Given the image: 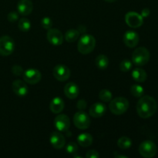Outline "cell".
I'll return each mask as SVG.
<instances>
[{"label": "cell", "mask_w": 158, "mask_h": 158, "mask_svg": "<svg viewBox=\"0 0 158 158\" xmlns=\"http://www.w3.org/2000/svg\"><path fill=\"white\" fill-rule=\"evenodd\" d=\"M123 43L127 47L134 48L139 43V35L136 32L132 30L127 31L123 35Z\"/></svg>", "instance_id": "cell-14"}, {"label": "cell", "mask_w": 158, "mask_h": 158, "mask_svg": "<svg viewBox=\"0 0 158 158\" xmlns=\"http://www.w3.org/2000/svg\"><path fill=\"white\" fill-rule=\"evenodd\" d=\"M18 27L22 32H28L31 29L30 21L26 18H21L19 20Z\"/></svg>", "instance_id": "cell-25"}, {"label": "cell", "mask_w": 158, "mask_h": 158, "mask_svg": "<svg viewBox=\"0 0 158 158\" xmlns=\"http://www.w3.org/2000/svg\"><path fill=\"white\" fill-rule=\"evenodd\" d=\"M131 93L134 97L140 98L144 94V89L140 85L134 84L131 87Z\"/></svg>", "instance_id": "cell-26"}, {"label": "cell", "mask_w": 158, "mask_h": 158, "mask_svg": "<svg viewBox=\"0 0 158 158\" xmlns=\"http://www.w3.org/2000/svg\"><path fill=\"white\" fill-rule=\"evenodd\" d=\"M106 105L103 103L97 102V103H94V104L90 106V108H89V116H91L92 117L98 118V117H103L105 114V113H106Z\"/></svg>", "instance_id": "cell-15"}, {"label": "cell", "mask_w": 158, "mask_h": 158, "mask_svg": "<svg viewBox=\"0 0 158 158\" xmlns=\"http://www.w3.org/2000/svg\"><path fill=\"white\" fill-rule=\"evenodd\" d=\"M99 98L103 102H106V103H108V102L110 101L113 98V94L109 89H103L102 90L100 91L99 93Z\"/></svg>", "instance_id": "cell-27"}, {"label": "cell", "mask_w": 158, "mask_h": 158, "mask_svg": "<svg viewBox=\"0 0 158 158\" xmlns=\"http://www.w3.org/2000/svg\"><path fill=\"white\" fill-rule=\"evenodd\" d=\"M150 14H151V11H150L149 9H148V8H145V9H143V10L141 11V16L143 17V18H147V17H148L150 15Z\"/></svg>", "instance_id": "cell-35"}, {"label": "cell", "mask_w": 158, "mask_h": 158, "mask_svg": "<svg viewBox=\"0 0 158 158\" xmlns=\"http://www.w3.org/2000/svg\"><path fill=\"white\" fill-rule=\"evenodd\" d=\"M73 123L78 129L86 130L90 126L91 120L89 116L83 111L76 113L73 117Z\"/></svg>", "instance_id": "cell-7"}, {"label": "cell", "mask_w": 158, "mask_h": 158, "mask_svg": "<svg viewBox=\"0 0 158 158\" xmlns=\"http://www.w3.org/2000/svg\"><path fill=\"white\" fill-rule=\"evenodd\" d=\"M80 31L76 29H70L66 32L64 35V39L68 43H73L77 41L80 36Z\"/></svg>", "instance_id": "cell-22"}, {"label": "cell", "mask_w": 158, "mask_h": 158, "mask_svg": "<svg viewBox=\"0 0 158 158\" xmlns=\"http://www.w3.org/2000/svg\"><path fill=\"white\" fill-rule=\"evenodd\" d=\"M50 143L56 149H62L64 148L66 140L60 132H52L50 136Z\"/></svg>", "instance_id": "cell-17"}, {"label": "cell", "mask_w": 158, "mask_h": 158, "mask_svg": "<svg viewBox=\"0 0 158 158\" xmlns=\"http://www.w3.org/2000/svg\"><path fill=\"white\" fill-rule=\"evenodd\" d=\"M109 59L106 56L100 54L96 58V66L100 69H105L109 66Z\"/></svg>", "instance_id": "cell-23"}, {"label": "cell", "mask_w": 158, "mask_h": 158, "mask_svg": "<svg viewBox=\"0 0 158 158\" xmlns=\"http://www.w3.org/2000/svg\"><path fill=\"white\" fill-rule=\"evenodd\" d=\"M129 108V101L123 97H116L110 101L109 109L115 115H122Z\"/></svg>", "instance_id": "cell-3"}, {"label": "cell", "mask_w": 158, "mask_h": 158, "mask_svg": "<svg viewBox=\"0 0 158 158\" xmlns=\"http://www.w3.org/2000/svg\"><path fill=\"white\" fill-rule=\"evenodd\" d=\"M64 94L66 97L69 99L73 100V99L77 98L80 94V89L79 86L76 84L75 83H68L66 86H64Z\"/></svg>", "instance_id": "cell-18"}, {"label": "cell", "mask_w": 158, "mask_h": 158, "mask_svg": "<svg viewBox=\"0 0 158 158\" xmlns=\"http://www.w3.org/2000/svg\"><path fill=\"white\" fill-rule=\"evenodd\" d=\"M15 42L12 37L3 35L0 38V55L8 56L14 52Z\"/></svg>", "instance_id": "cell-5"}, {"label": "cell", "mask_w": 158, "mask_h": 158, "mask_svg": "<svg viewBox=\"0 0 158 158\" xmlns=\"http://www.w3.org/2000/svg\"><path fill=\"white\" fill-rule=\"evenodd\" d=\"M77 142L80 146L88 148L93 143V137L88 133H82L77 137Z\"/></svg>", "instance_id": "cell-20"}, {"label": "cell", "mask_w": 158, "mask_h": 158, "mask_svg": "<svg viewBox=\"0 0 158 158\" xmlns=\"http://www.w3.org/2000/svg\"><path fill=\"white\" fill-rule=\"evenodd\" d=\"M131 76H132V78L138 83H143L148 78V74H147L146 71L139 67L135 68L132 71Z\"/></svg>", "instance_id": "cell-21"}, {"label": "cell", "mask_w": 158, "mask_h": 158, "mask_svg": "<svg viewBox=\"0 0 158 158\" xmlns=\"http://www.w3.org/2000/svg\"><path fill=\"white\" fill-rule=\"evenodd\" d=\"M117 146L120 149L126 150L132 146V140L127 137H122L117 140Z\"/></svg>", "instance_id": "cell-24"}, {"label": "cell", "mask_w": 158, "mask_h": 158, "mask_svg": "<svg viewBox=\"0 0 158 158\" xmlns=\"http://www.w3.org/2000/svg\"><path fill=\"white\" fill-rule=\"evenodd\" d=\"M23 80L28 84L34 85L38 83L42 79V74L38 69L31 68L23 72Z\"/></svg>", "instance_id": "cell-8"}, {"label": "cell", "mask_w": 158, "mask_h": 158, "mask_svg": "<svg viewBox=\"0 0 158 158\" xmlns=\"http://www.w3.org/2000/svg\"><path fill=\"white\" fill-rule=\"evenodd\" d=\"M115 157H124V158L127 157H126V156H123V155H117V154H115Z\"/></svg>", "instance_id": "cell-37"}, {"label": "cell", "mask_w": 158, "mask_h": 158, "mask_svg": "<svg viewBox=\"0 0 158 158\" xmlns=\"http://www.w3.org/2000/svg\"><path fill=\"white\" fill-rule=\"evenodd\" d=\"M41 26L43 29H49L52 26V20L49 17H44L41 20Z\"/></svg>", "instance_id": "cell-30"}, {"label": "cell", "mask_w": 158, "mask_h": 158, "mask_svg": "<svg viewBox=\"0 0 158 158\" xmlns=\"http://www.w3.org/2000/svg\"><path fill=\"white\" fill-rule=\"evenodd\" d=\"M65 106L64 101L60 97H55L52 99L49 104V109L53 114H58L63 110Z\"/></svg>", "instance_id": "cell-19"}, {"label": "cell", "mask_w": 158, "mask_h": 158, "mask_svg": "<svg viewBox=\"0 0 158 158\" xmlns=\"http://www.w3.org/2000/svg\"><path fill=\"white\" fill-rule=\"evenodd\" d=\"M157 110L156 100L150 96H142L137 103V112L139 117L143 119L152 117Z\"/></svg>", "instance_id": "cell-1"}, {"label": "cell", "mask_w": 158, "mask_h": 158, "mask_svg": "<svg viewBox=\"0 0 158 158\" xmlns=\"http://www.w3.org/2000/svg\"><path fill=\"white\" fill-rule=\"evenodd\" d=\"M86 158H99L100 157V154L95 150H90L88 151L86 154Z\"/></svg>", "instance_id": "cell-33"}, {"label": "cell", "mask_w": 158, "mask_h": 158, "mask_svg": "<svg viewBox=\"0 0 158 158\" xmlns=\"http://www.w3.org/2000/svg\"><path fill=\"white\" fill-rule=\"evenodd\" d=\"M66 151L68 154H74L78 151V145L74 142H70L66 147Z\"/></svg>", "instance_id": "cell-29"}, {"label": "cell", "mask_w": 158, "mask_h": 158, "mask_svg": "<svg viewBox=\"0 0 158 158\" xmlns=\"http://www.w3.org/2000/svg\"><path fill=\"white\" fill-rule=\"evenodd\" d=\"M133 66V63L131 60H127V59H125L123 60L121 63H120V71L123 73L129 72L131 69H132Z\"/></svg>", "instance_id": "cell-28"}, {"label": "cell", "mask_w": 158, "mask_h": 158, "mask_svg": "<svg viewBox=\"0 0 158 158\" xmlns=\"http://www.w3.org/2000/svg\"><path fill=\"white\" fill-rule=\"evenodd\" d=\"M46 39L50 44L58 46L63 44L64 36L60 30L57 29H49L46 33Z\"/></svg>", "instance_id": "cell-10"}, {"label": "cell", "mask_w": 158, "mask_h": 158, "mask_svg": "<svg viewBox=\"0 0 158 158\" xmlns=\"http://www.w3.org/2000/svg\"><path fill=\"white\" fill-rule=\"evenodd\" d=\"M54 126L60 132H66L70 127V120L66 114L57 115L54 119Z\"/></svg>", "instance_id": "cell-12"}, {"label": "cell", "mask_w": 158, "mask_h": 158, "mask_svg": "<svg viewBox=\"0 0 158 158\" xmlns=\"http://www.w3.org/2000/svg\"><path fill=\"white\" fill-rule=\"evenodd\" d=\"M33 9V4L31 0H20L17 4V10L22 15H29Z\"/></svg>", "instance_id": "cell-16"}, {"label": "cell", "mask_w": 158, "mask_h": 158, "mask_svg": "<svg viewBox=\"0 0 158 158\" xmlns=\"http://www.w3.org/2000/svg\"><path fill=\"white\" fill-rule=\"evenodd\" d=\"M125 22L128 26L135 29L143 25V18L137 12H129L125 15Z\"/></svg>", "instance_id": "cell-11"}, {"label": "cell", "mask_w": 158, "mask_h": 158, "mask_svg": "<svg viewBox=\"0 0 158 158\" xmlns=\"http://www.w3.org/2000/svg\"><path fill=\"white\" fill-rule=\"evenodd\" d=\"M104 1H106V2H110V3H111V2H114L117 1V0H104Z\"/></svg>", "instance_id": "cell-36"}, {"label": "cell", "mask_w": 158, "mask_h": 158, "mask_svg": "<svg viewBox=\"0 0 158 158\" xmlns=\"http://www.w3.org/2000/svg\"><path fill=\"white\" fill-rule=\"evenodd\" d=\"M52 74L57 80L64 82L70 77L71 72L68 66L63 64H59L53 68Z\"/></svg>", "instance_id": "cell-9"}, {"label": "cell", "mask_w": 158, "mask_h": 158, "mask_svg": "<svg viewBox=\"0 0 158 158\" xmlns=\"http://www.w3.org/2000/svg\"><path fill=\"white\" fill-rule=\"evenodd\" d=\"M96 46V40L92 35L84 34L80 37L77 44V49L83 55H87L94 51Z\"/></svg>", "instance_id": "cell-2"}, {"label": "cell", "mask_w": 158, "mask_h": 158, "mask_svg": "<svg viewBox=\"0 0 158 158\" xmlns=\"http://www.w3.org/2000/svg\"><path fill=\"white\" fill-rule=\"evenodd\" d=\"M150 56V52L147 48H137L132 54V63L137 66H144L149 62Z\"/></svg>", "instance_id": "cell-4"}, {"label": "cell", "mask_w": 158, "mask_h": 158, "mask_svg": "<svg viewBox=\"0 0 158 158\" xmlns=\"http://www.w3.org/2000/svg\"><path fill=\"white\" fill-rule=\"evenodd\" d=\"M12 73L15 76H21L23 74V67L19 65H14L12 67Z\"/></svg>", "instance_id": "cell-31"}, {"label": "cell", "mask_w": 158, "mask_h": 158, "mask_svg": "<svg viewBox=\"0 0 158 158\" xmlns=\"http://www.w3.org/2000/svg\"><path fill=\"white\" fill-rule=\"evenodd\" d=\"M12 89L14 94L19 97H26L29 93V88L26 83L20 80H16L12 83Z\"/></svg>", "instance_id": "cell-13"}, {"label": "cell", "mask_w": 158, "mask_h": 158, "mask_svg": "<svg viewBox=\"0 0 158 158\" xmlns=\"http://www.w3.org/2000/svg\"><path fill=\"white\" fill-rule=\"evenodd\" d=\"M157 152V146L151 140H144L139 146V153L143 157H153L156 155Z\"/></svg>", "instance_id": "cell-6"}, {"label": "cell", "mask_w": 158, "mask_h": 158, "mask_svg": "<svg viewBox=\"0 0 158 158\" xmlns=\"http://www.w3.org/2000/svg\"><path fill=\"white\" fill-rule=\"evenodd\" d=\"M77 108H78L80 110L83 111L86 108V100H80L77 102Z\"/></svg>", "instance_id": "cell-34"}, {"label": "cell", "mask_w": 158, "mask_h": 158, "mask_svg": "<svg viewBox=\"0 0 158 158\" xmlns=\"http://www.w3.org/2000/svg\"><path fill=\"white\" fill-rule=\"evenodd\" d=\"M7 19L10 23H15L19 19V15L16 12H11L8 14Z\"/></svg>", "instance_id": "cell-32"}]
</instances>
